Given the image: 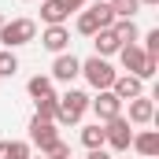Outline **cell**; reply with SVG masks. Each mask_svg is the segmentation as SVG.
<instances>
[{
    "label": "cell",
    "mask_w": 159,
    "mask_h": 159,
    "mask_svg": "<svg viewBox=\"0 0 159 159\" xmlns=\"http://www.w3.org/2000/svg\"><path fill=\"white\" fill-rule=\"evenodd\" d=\"M111 34L119 37V44H137V41H141V30H137V22H133V19H115Z\"/></svg>",
    "instance_id": "cell-15"
},
{
    "label": "cell",
    "mask_w": 159,
    "mask_h": 159,
    "mask_svg": "<svg viewBox=\"0 0 159 159\" xmlns=\"http://www.w3.org/2000/svg\"><path fill=\"white\" fill-rule=\"evenodd\" d=\"M19 70V59H15V52L7 48V52H0V78H11Z\"/></svg>",
    "instance_id": "cell-22"
},
{
    "label": "cell",
    "mask_w": 159,
    "mask_h": 159,
    "mask_svg": "<svg viewBox=\"0 0 159 159\" xmlns=\"http://www.w3.org/2000/svg\"><path fill=\"white\" fill-rule=\"evenodd\" d=\"M129 148H133L137 156H144V159H156L159 156V133H156V129H141V133H133Z\"/></svg>",
    "instance_id": "cell-11"
},
{
    "label": "cell",
    "mask_w": 159,
    "mask_h": 159,
    "mask_svg": "<svg viewBox=\"0 0 159 159\" xmlns=\"http://www.w3.org/2000/svg\"><path fill=\"white\" fill-rule=\"evenodd\" d=\"M129 141H133V129H129L126 115L104 122V148H111V152H129Z\"/></svg>",
    "instance_id": "cell-4"
},
{
    "label": "cell",
    "mask_w": 159,
    "mask_h": 159,
    "mask_svg": "<svg viewBox=\"0 0 159 159\" xmlns=\"http://www.w3.org/2000/svg\"><path fill=\"white\" fill-rule=\"evenodd\" d=\"M0 159H7V141H0Z\"/></svg>",
    "instance_id": "cell-28"
},
{
    "label": "cell",
    "mask_w": 159,
    "mask_h": 159,
    "mask_svg": "<svg viewBox=\"0 0 159 159\" xmlns=\"http://www.w3.org/2000/svg\"><path fill=\"white\" fill-rule=\"evenodd\" d=\"M89 11H93V19L100 22V30H111V26H115V15H111V7H107V0H96V4L89 7Z\"/></svg>",
    "instance_id": "cell-20"
},
{
    "label": "cell",
    "mask_w": 159,
    "mask_h": 159,
    "mask_svg": "<svg viewBox=\"0 0 159 159\" xmlns=\"http://www.w3.org/2000/svg\"><path fill=\"white\" fill-rule=\"evenodd\" d=\"M30 156H34L30 141H7V159H30Z\"/></svg>",
    "instance_id": "cell-21"
},
{
    "label": "cell",
    "mask_w": 159,
    "mask_h": 159,
    "mask_svg": "<svg viewBox=\"0 0 159 159\" xmlns=\"http://www.w3.org/2000/svg\"><path fill=\"white\" fill-rule=\"evenodd\" d=\"M93 44H96V56H100V59L115 56V52L122 48V44H119V37H115L111 30H96V34H93Z\"/></svg>",
    "instance_id": "cell-14"
},
{
    "label": "cell",
    "mask_w": 159,
    "mask_h": 159,
    "mask_svg": "<svg viewBox=\"0 0 159 159\" xmlns=\"http://www.w3.org/2000/svg\"><path fill=\"white\" fill-rule=\"evenodd\" d=\"M30 159H44V156H30Z\"/></svg>",
    "instance_id": "cell-31"
},
{
    "label": "cell",
    "mask_w": 159,
    "mask_h": 159,
    "mask_svg": "<svg viewBox=\"0 0 159 159\" xmlns=\"http://www.w3.org/2000/svg\"><path fill=\"white\" fill-rule=\"evenodd\" d=\"M0 26H4V11H0Z\"/></svg>",
    "instance_id": "cell-30"
},
{
    "label": "cell",
    "mask_w": 159,
    "mask_h": 159,
    "mask_svg": "<svg viewBox=\"0 0 159 159\" xmlns=\"http://www.w3.org/2000/svg\"><path fill=\"white\" fill-rule=\"evenodd\" d=\"M111 93L119 96L122 104H129V100L144 96V81H141V78H133V74H119V78L111 81Z\"/></svg>",
    "instance_id": "cell-9"
},
{
    "label": "cell",
    "mask_w": 159,
    "mask_h": 159,
    "mask_svg": "<svg viewBox=\"0 0 159 159\" xmlns=\"http://www.w3.org/2000/svg\"><path fill=\"white\" fill-rule=\"evenodd\" d=\"M67 159H74V156H67Z\"/></svg>",
    "instance_id": "cell-32"
},
{
    "label": "cell",
    "mask_w": 159,
    "mask_h": 159,
    "mask_svg": "<svg viewBox=\"0 0 159 159\" xmlns=\"http://www.w3.org/2000/svg\"><path fill=\"white\" fill-rule=\"evenodd\" d=\"M96 30H100V22L93 19V11H81V15H78V34H85V37H93Z\"/></svg>",
    "instance_id": "cell-23"
},
{
    "label": "cell",
    "mask_w": 159,
    "mask_h": 159,
    "mask_svg": "<svg viewBox=\"0 0 159 159\" xmlns=\"http://www.w3.org/2000/svg\"><path fill=\"white\" fill-rule=\"evenodd\" d=\"M63 4H67V11H81V7H85L89 0H63Z\"/></svg>",
    "instance_id": "cell-27"
},
{
    "label": "cell",
    "mask_w": 159,
    "mask_h": 159,
    "mask_svg": "<svg viewBox=\"0 0 159 159\" xmlns=\"http://www.w3.org/2000/svg\"><path fill=\"white\" fill-rule=\"evenodd\" d=\"M41 19H44V26H63L70 19V11H67L63 0H44L41 4Z\"/></svg>",
    "instance_id": "cell-13"
},
{
    "label": "cell",
    "mask_w": 159,
    "mask_h": 159,
    "mask_svg": "<svg viewBox=\"0 0 159 159\" xmlns=\"http://www.w3.org/2000/svg\"><path fill=\"white\" fill-rule=\"evenodd\" d=\"M85 111H89V93L67 89V93L59 96V115H56V122H59V126H78Z\"/></svg>",
    "instance_id": "cell-1"
},
{
    "label": "cell",
    "mask_w": 159,
    "mask_h": 159,
    "mask_svg": "<svg viewBox=\"0 0 159 159\" xmlns=\"http://www.w3.org/2000/svg\"><path fill=\"white\" fill-rule=\"evenodd\" d=\"M26 93H30L34 100H41V96H52V78H44V74H34V78L26 81Z\"/></svg>",
    "instance_id": "cell-19"
},
{
    "label": "cell",
    "mask_w": 159,
    "mask_h": 159,
    "mask_svg": "<svg viewBox=\"0 0 159 159\" xmlns=\"http://www.w3.org/2000/svg\"><path fill=\"white\" fill-rule=\"evenodd\" d=\"M107 7H111L115 19H133L141 11V0H107Z\"/></svg>",
    "instance_id": "cell-17"
},
{
    "label": "cell",
    "mask_w": 159,
    "mask_h": 159,
    "mask_svg": "<svg viewBox=\"0 0 159 159\" xmlns=\"http://www.w3.org/2000/svg\"><path fill=\"white\" fill-rule=\"evenodd\" d=\"M89 111L96 115V122H111L122 115V100L111 93V89H104V93H96V96H89Z\"/></svg>",
    "instance_id": "cell-5"
},
{
    "label": "cell",
    "mask_w": 159,
    "mask_h": 159,
    "mask_svg": "<svg viewBox=\"0 0 159 159\" xmlns=\"http://www.w3.org/2000/svg\"><path fill=\"white\" fill-rule=\"evenodd\" d=\"M115 56H119V63H122V70H126V74H133V78H141V74H144L148 56L141 52V44H122Z\"/></svg>",
    "instance_id": "cell-8"
},
{
    "label": "cell",
    "mask_w": 159,
    "mask_h": 159,
    "mask_svg": "<svg viewBox=\"0 0 159 159\" xmlns=\"http://www.w3.org/2000/svg\"><path fill=\"white\" fill-rule=\"evenodd\" d=\"M34 37H37V22H34V19H11V22L0 26V41H4V48L30 44Z\"/></svg>",
    "instance_id": "cell-3"
},
{
    "label": "cell",
    "mask_w": 159,
    "mask_h": 159,
    "mask_svg": "<svg viewBox=\"0 0 159 159\" xmlns=\"http://www.w3.org/2000/svg\"><path fill=\"white\" fill-rule=\"evenodd\" d=\"M85 159H115V156H111L107 148H93V152H89V156H85Z\"/></svg>",
    "instance_id": "cell-26"
},
{
    "label": "cell",
    "mask_w": 159,
    "mask_h": 159,
    "mask_svg": "<svg viewBox=\"0 0 159 159\" xmlns=\"http://www.w3.org/2000/svg\"><path fill=\"white\" fill-rule=\"evenodd\" d=\"M141 4H159V0H141Z\"/></svg>",
    "instance_id": "cell-29"
},
{
    "label": "cell",
    "mask_w": 159,
    "mask_h": 159,
    "mask_svg": "<svg viewBox=\"0 0 159 159\" xmlns=\"http://www.w3.org/2000/svg\"><path fill=\"white\" fill-rule=\"evenodd\" d=\"M81 78L89 81L96 93H104V89H111V81L119 78V70H115L107 59H100V56H89V59H81Z\"/></svg>",
    "instance_id": "cell-2"
},
{
    "label": "cell",
    "mask_w": 159,
    "mask_h": 159,
    "mask_svg": "<svg viewBox=\"0 0 159 159\" xmlns=\"http://www.w3.org/2000/svg\"><path fill=\"white\" fill-rule=\"evenodd\" d=\"M81 144L93 152V148H104V122H93V126H81Z\"/></svg>",
    "instance_id": "cell-16"
},
{
    "label": "cell",
    "mask_w": 159,
    "mask_h": 159,
    "mask_svg": "<svg viewBox=\"0 0 159 159\" xmlns=\"http://www.w3.org/2000/svg\"><path fill=\"white\" fill-rule=\"evenodd\" d=\"M129 126H148V122H156V100L152 96H137V100H129Z\"/></svg>",
    "instance_id": "cell-10"
},
{
    "label": "cell",
    "mask_w": 159,
    "mask_h": 159,
    "mask_svg": "<svg viewBox=\"0 0 159 159\" xmlns=\"http://www.w3.org/2000/svg\"><path fill=\"white\" fill-rule=\"evenodd\" d=\"M78 74H81V59L74 52H59L56 63H52V81H67V85H70Z\"/></svg>",
    "instance_id": "cell-7"
},
{
    "label": "cell",
    "mask_w": 159,
    "mask_h": 159,
    "mask_svg": "<svg viewBox=\"0 0 159 159\" xmlns=\"http://www.w3.org/2000/svg\"><path fill=\"white\" fill-rule=\"evenodd\" d=\"M41 156H44V159H67V156H70V144H67V141H56V144H48Z\"/></svg>",
    "instance_id": "cell-24"
},
{
    "label": "cell",
    "mask_w": 159,
    "mask_h": 159,
    "mask_svg": "<svg viewBox=\"0 0 159 159\" xmlns=\"http://www.w3.org/2000/svg\"><path fill=\"white\" fill-rule=\"evenodd\" d=\"M26 141H30V148H41V152H44L48 144L59 141V129H56V122L37 119V115H34V119H30V137H26Z\"/></svg>",
    "instance_id": "cell-6"
},
{
    "label": "cell",
    "mask_w": 159,
    "mask_h": 159,
    "mask_svg": "<svg viewBox=\"0 0 159 159\" xmlns=\"http://www.w3.org/2000/svg\"><path fill=\"white\" fill-rule=\"evenodd\" d=\"M37 104V119H48L56 122V115H59V96L52 93V96H41V100H34Z\"/></svg>",
    "instance_id": "cell-18"
},
{
    "label": "cell",
    "mask_w": 159,
    "mask_h": 159,
    "mask_svg": "<svg viewBox=\"0 0 159 159\" xmlns=\"http://www.w3.org/2000/svg\"><path fill=\"white\" fill-rule=\"evenodd\" d=\"M141 52H144V56H156V59H159V30H148V34H144V44H141Z\"/></svg>",
    "instance_id": "cell-25"
},
{
    "label": "cell",
    "mask_w": 159,
    "mask_h": 159,
    "mask_svg": "<svg viewBox=\"0 0 159 159\" xmlns=\"http://www.w3.org/2000/svg\"><path fill=\"white\" fill-rule=\"evenodd\" d=\"M41 44L59 56V52H67V44H70V30H67V26H48V30L41 34Z\"/></svg>",
    "instance_id": "cell-12"
}]
</instances>
